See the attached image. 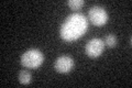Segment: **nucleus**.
Wrapping results in <instances>:
<instances>
[{
	"instance_id": "1",
	"label": "nucleus",
	"mask_w": 132,
	"mask_h": 88,
	"mask_svg": "<svg viewBox=\"0 0 132 88\" xmlns=\"http://www.w3.org/2000/svg\"><path fill=\"white\" fill-rule=\"evenodd\" d=\"M88 22L86 17L81 13L71 14L61 28V37L66 42H73L87 31Z\"/></svg>"
},
{
	"instance_id": "2",
	"label": "nucleus",
	"mask_w": 132,
	"mask_h": 88,
	"mask_svg": "<svg viewBox=\"0 0 132 88\" xmlns=\"http://www.w3.org/2000/svg\"><path fill=\"white\" fill-rule=\"evenodd\" d=\"M43 61L44 56L42 52L35 49L29 50L21 56V64L27 68H38L42 65Z\"/></svg>"
},
{
	"instance_id": "3",
	"label": "nucleus",
	"mask_w": 132,
	"mask_h": 88,
	"mask_svg": "<svg viewBox=\"0 0 132 88\" xmlns=\"http://www.w3.org/2000/svg\"><path fill=\"white\" fill-rule=\"evenodd\" d=\"M88 15H89V20L92 21V23L96 27L104 26V24L107 23V21H108V14H107L106 10L104 8L98 7V6L90 8Z\"/></svg>"
},
{
	"instance_id": "4",
	"label": "nucleus",
	"mask_w": 132,
	"mask_h": 88,
	"mask_svg": "<svg viewBox=\"0 0 132 88\" xmlns=\"http://www.w3.org/2000/svg\"><path fill=\"white\" fill-rule=\"evenodd\" d=\"M105 49V42L101 39H92L88 41V43L86 44L85 47V53L87 54L89 57L96 58L101 55V53L104 52Z\"/></svg>"
},
{
	"instance_id": "5",
	"label": "nucleus",
	"mask_w": 132,
	"mask_h": 88,
	"mask_svg": "<svg viewBox=\"0 0 132 88\" xmlns=\"http://www.w3.org/2000/svg\"><path fill=\"white\" fill-rule=\"evenodd\" d=\"M54 66H55V69L59 73L65 74L72 70V68L74 67V61L72 57H69L67 55H63V56H60L55 61Z\"/></svg>"
},
{
	"instance_id": "6",
	"label": "nucleus",
	"mask_w": 132,
	"mask_h": 88,
	"mask_svg": "<svg viewBox=\"0 0 132 88\" xmlns=\"http://www.w3.org/2000/svg\"><path fill=\"white\" fill-rule=\"evenodd\" d=\"M31 74L27 72V70H22V72H20L19 74V82L20 84H22V85H29V84L31 83Z\"/></svg>"
},
{
	"instance_id": "7",
	"label": "nucleus",
	"mask_w": 132,
	"mask_h": 88,
	"mask_svg": "<svg viewBox=\"0 0 132 88\" xmlns=\"http://www.w3.org/2000/svg\"><path fill=\"white\" fill-rule=\"evenodd\" d=\"M67 5H68V7L71 8V9L78 10L85 5V1L84 0H69V1L67 2Z\"/></svg>"
},
{
	"instance_id": "8",
	"label": "nucleus",
	"mask_w": 132,
	"mask_h": 88,
	"mask_svg": "<svg viewBox=\"0 0 132 88\" xmlns=\"http://www.w3.org/2000/svg\"><path fill=\"white\" fill-rule=\"evenodd\" d=\"M105 44L107 45V46L109 47H114L116 44H117V37H116L113 34H108L106 36L105 39Z\"/></svg>"
}]
</instances>
